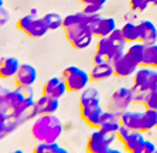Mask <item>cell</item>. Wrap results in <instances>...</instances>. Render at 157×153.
Returning <instances> with one entry per match:
<instances>
[{"instance_id": "1", "label": "cell", "mask_w": 157, "mask_h": 153, "mask_svg": "<svg viewBox=\"0 0 157 153\" xmlns=\"http://www.w3.org/2000/svg\"><path fill=\"white\" fill-rule=\"evenodd\" d=\"M86 17L88 14L85 11H78L65 16L62 22V29L65 31L67 40L78 50L88 48L92 43V38L95 37L86 23Z\"/></svg>"}, {"instance_id": "2", "label": "cell", "mask_w": 157, "mask_h": 153, "mask_svg": "<svg viewBox=\"0 0 157 153\" xmlns=\"http://www.w3.org/2000/svg\"><path fill=\"white\" fill-rule=\"evenodd\" d=\"M62 133V124L54 113L38 115L31 125V138L38 143L57 142Z\"/></svg>"}, {"instance_id": "3", "label": "cell", "mask_w": 157, "mask_h": 153, "mask_svg": "<svg viewBox=\"0 0 157 153\" xmlns=\"http://www.w3.org/2000/svg\"><path fill=\"white\" fill-rule=\"evenodd\" d=\"M157 91V71L150 67H143L135 73L132 88V99L137 104H144L151 92Z\"/></svg>"}, {"instance_id": "4", "label": "cell", "mask_w": 157, "mask_h": 153, "mask_svg": "<svg viewBox=\"0 0 157 153\" xmlns=\"http://www.w3.org/2000/svg\"><path fill=\"white\" fill-rule=\"evenodd\" d=\"M16 26H17L18 30H21L23 33H26L27 36L33 37V38H40V37L45 36L50 31L48 26L44 22V18L36 16V11H33V14L20 17L16 23Z\"/></svg>"}, {"instance_id": "5", "label": "cell", "mask_w": 157, "mask_h": 153, "mask_svg": "<svg viewBox=\"0 0 157 153\" xmlns=\"http://www.w3.org/2000/svg\"><path fill=\"white\" fill-rule=\"evenodd\" d=\"M62 80L65 82L67 91L71 92H81L82 89H85L88 85V82L91 81L89 74L86 71H84L79 67L71 65L67 67L62 71Z\"/></svg>"}, {"instance_id": "6", "label": "cell", "mask_w": 157, "mask_h": 153, "mask_svg": "<svg viewBox=\"0 0 157 153\" xmlns=\"http://www.w3.org/2000/svg\"><path fill=\"white\" fill-rule=\"evenodd\" d=\"M116 139V133H110L101 129L92 132L86 142V153H105Z\"/></svg>"}, {"instance_id": "7", "label": "cell", "mask_w": 157, "mask_h": 153, "mask_svg": "<svg viewBox=\"0 0 157 153\" xmlns=\"http://www.w3.org/2000/svg\"><path fill=\"white\" fill-rule=\"evenodd\" d=\"M132 102H133V99H132V88L121 87L110 95L109 101H108V108H109L110 112H113L121 116L124 111H128Z\"/></svg>"}, {"instance_id": "8", "label": "cell", "mask_w": 157, "mask_h": 153, "mask_svg": "<svg viewBox=\"0 0 157 153\" xmlns=\"http://www.w3.org/2000/svg\"><path fill=\"white\" fill-rule=\"evenodd\" d=\"M113 65V73L117 76H130L135 75V73L139 69V64L133 58H130L126 53L122 55L121 58H117L116 61L112 62Z\"/></svg>"}, {"instance_id": "9", "label": "cell", "mask_w": 157, "mask_h": 153, "mask_svg": "<svg viewBox=\"0 0 157 153\" xmlns=\"http://www.w3.org/2000/svg\"><path fill=\"white\" fill-rule=\"evenodd\" d=\"M105 111L101 108L99 104H94V105H86L81 106V118L88 126L91 128H99L101 124V118H102Z\"/></svg>"}, {"instance_id": "10", "label": "cell", "mask_w": 157, "mask_h": 153, "mask_svg": "<svg viewBox=\"0 0 157 153\" xmlns=\"http://www.w3.org/2000/svg\"><path fill=\"white\" fill-rule=\"evenodd\" d=\"M14 80L17 87H33L37 81V69L30 64H20Z\"/></svg>"}, {"instance_id": "11", "label": "cell", "mask_w": 157, "mask_h": 153, "mask_svg": "<svg viewBox=\"0 0 157 153\" xmlns=\"http://www.w3.org/2000/svg\"><path fill=\"white\" fill-rule=\"evenodd\" d=\"M65 91V82L62 78H58V76H52L43 85V94L47 95V96H51L54 99H59L61 96H64Z\"/></svg>"}, {"instance_id": "12", "label": "cell", "mask_w": 157, "mask_h": 153, "mask_svg": "<svg viewBox=\"0 0 157 153\" xmlns=\"http://www.w3.org/2000/svg\"><path fill=\"white\" fill-rule=\"evenodd\" d=\"M139 27V41L143 43L144 45H151V44H156L157 41V29L156 26L153 24L149 20H144V22L139 23L137 24Z\"/></svg>"}, {"instance_id": "13", "label": "cell", "mask_w": 157, "mask_h": 153, "mask_svg": "<svg viewBox=\"0 0 157 153\" xmlns=\"http://www.w3.org/2000/svg\"><path fill=\"white\" fill-rule=\"evenodd\" d=\"M59 99H54L47 95H41L40 98L36 101V108L38 115H50V113H55L59 106Z\"/></svg>"}, {"instance_id": "14", "label": "cell", "mask_w": 157, "mask_h": 153, "mask_svg": "<svg viewBox=\"0 0 157 153\" xmlns=\"http://www.w3.org/2000/svg\"><path fill=\"white\" fill-rule=\"evenodd\" d=\"M20 61L16 57H3L0 58V78L2 80H7L14 76L18 71Z\"/></svg>"}, {"instance_id": "15", "label": "cell", "mask_w": 157, "mask_h": 153, "mask_svg": "<svg viewBox=\"0 0 157 153\" xmlns=\"http://www.w3.org/2000/svg\"><path fill=\"white\" fill-rule=\"evenodd\" d=\"M112 75H115L113 73V65L112 62L106 60L102 64H96L94 65V68L91 69L89 73V78L91 81H105L108 78H110Z\"/></svg>"}, {"instance_id": "16", "label": "cell", "mask_w": 157, "mask_h": 153, "mask_svg": "<svg viewBox=\"0 0 157 153\" xmlns=\"http://www.w3.org/2000/svg\"><path fill=\"white\" fill-rule=\"evenodd\" d=\"M119 126H121V118H119V115L108 111V112H103L98 129L105 131V132H110V133H116Z\"/></svg>"}, {"instance_id": "17", "label": "cell", "mask_w": 157, "mask_h": 153, "mask_svg": "<svg viewBox=\"0 0 157 153\" xmlns=\"http://www.w3.org/2000/svg\"><path fill=\"white\" fill-rule=\"evenodd\" d=\"M116 22L113 17H101L99 22L96 23L94 36L96 37H108L116 30Z\"/></svg>"}, {"instance_id": "18", "label": "cell", "mask_w": 157, "mask_h": 153, "mask_svg": "<svg viewBox=\"0 0 157 153\" xmlns=\"http://www.w3.org/2000/svg\"><path fill=\"white\" fill-rule=\"evenodd\" d=\"M121 124L128 126L132 131L140 132V122H142V112H132V111H124L121 116Z\"/></svg>"}, {"instance_id": "19", "label": "cell", "mask_w": 157, "mask_h": 153, "mask_svg": "<svg viewBox=\"0 0 157 153\" xmlns=\"http://www.w3.org/2000/svg\"><path fill=\"white\" fill-rule=\"evenodd\" d=\"M157 128V111L156 109H146L142 112V122H140V132H149L151 129Z\"/></svg>"}, {"instance_id": "20", "label": "cell", "mask_w": 157, "mask_h": 153, "mask_svg": "<svg viewBox=\"0 0 157 153\" xmlns=\"http://www.w3.org/2000/svg\"><path fill=\"white\" fill-rule=\"evenodd\" d=\"M101 101V95L96 88L86 87L85 89L81 91L79 95V108L81 106H86V105H94V104H99Z\"/></svg>"}, {"instance_id": "21", "label": "cell", "mask_w": 157, "mask_h": 153, "mask_svg": "<svg viewBox=\"0 0 157 153\" xmlns=\"http://www.w3.org/2000/svg\"><path fill=\"white\" fill-rule=\"evenodd\" d=\"M142 65L143 67H150V68H154V69L157 68V44L146 45Z\"/></svg>"}, {"instance_id": "22", "label": "cell", "mask_w": 157, "mask_h": 153, "mask_svg": "<svg viewBox=\"0 0 157 153\" xmlns=\"http://www.w3.org/2000/svg\"><path fill=\"white\" fill-rule=\"evenodd\" d=\"M143 140H144V136H143L142 132L132 131V133L128 136V139L123 142V147L128 153H130V152H133V150H135Z\"/></svg>"}, {"instance_id": "23", "label": "cell", "mask_w": 157, "mask_h": 153, "mask_svg": "<svg viewBox=\"0 0 157 153\" xmlns=\"http://www.w3.org/2000/svg\"><path fill=\"white\" fill-rule=\"evenodd\" d=\"M144 50H146V45L143 43H132V45L124 51V53H126L130 58L135 60L139 65H142L143 57H144Z\"/></svg>"}, {"instance_id": "24", "label": "cell", "mask_w": 157, "mask_h": 153, "mask_svg": "<svg viewBox=\"0 0 157 153\" xmlns=\"http://www.w3.org/2000/svg\"><path fill=\"white\" fill-rule=\"evenodd\" d=\"M122 34H123L124 40L128 43H136L139 41V27L135 23H126L122 27Z\"/></svg>"}, {"instance_id": "25", "label": "cell", "mask_w": 157, "mask_h": 153, "mask_svg": "<svg viewBox=\"0 0 157 153\" xmlns=\"http://www.w3.org/2000/svg\"><path fill=\"white\" fill-rule=\"evenodd\" d=\"M33 153H70L67 149L61 147L57 142H51V143H38L34 147Z\"/></svg>"}, {"instance_id": "26", "label": "cell", "mask_w": 157, "mask_h": 153, "mask_svg": "<svg viewBox=\"0 0 157 153\" xmlns=\"http://www.w3.org/2000/svg\"><path fill=\"white\" fill-rule=\"evenodd\" d=\"M45 24L48 26V30H57L62 27V22L64 18L58 14V13H47L43 16Z\"/></svg>"}, {"instance_id": "27", "label": "cell", "mask_w": 157, "mask_h": 153, "mask_svg": "<svg viewBox=\"0 0 157 153\" xmlns=\"http://www.w3.org/2000/svg\"><path fill=\"white\" fill-rule=\"evenodd\" d=\"M112 51V43L109 37H99V41L96 44V54H101L108 60V55Z\"/></svg>"}, {"instance_id": "28", "label": "cell", "mask_w": 157, "mask_h": 153, "mask_svg": "<svg viewBox=\"0 0 157 153\" xmlns=\"http://www.w3.org/2000/svg\"><path fill=\"white\" fill-rule=\"evenodd\" d=\"M154 150H156V145H154L151 140L144 139V140L130 153H154Z\"/></svg>"}, {"instance_id": "29", "label": "cell", "mask_w": 157, "mask_h": 153, "mask_svg": "<svg viewBox=\"0 0 157 153\" xmlns=\"http://www.w3.org/2000/svg\"><path fill=\"white\" fill-rule=\"evenodd\" d=\"M150 4H153V0H130V7L136 11H144Z\"/></svg>"}, {"instance_id": "30", "label": "cell", "mask_w": 157, "mask_h": 153, "mask_svg": "<svg viewBox=\"0 0 157 153\" xmlns=\"http://www.w3.org/2000/svg\"><path fill=\"white\" fill-rule=\"evenodd\" d=\"M132 133V129H129L128 126H124V125H122L121 124V126H119V129H117V132H116V138L121 140L122 143L128 139V136Z\"/></svg>"}, {"instance_id": "31", "label": "cell", "mask_w": 157, "mask_h": 153, "mask_svg": "<svg viewBox=\"0 0 157 153\" xmlns=\"http://www.w3.org/2000/svg\"><path fill=\"white\" fill-rule=\"evenodd\" d=\"M144 106H146V108H150V109L157 111V91L151 92V94L149 95L147 101L144 102Z\"/></svg>"}, {"instance_id": "32", "label": "cell", "mask_w": 157, "mask_h": 153, "mask_svg": "<svg viewBox=\"0 0 157 153\" xmlns=\"http://www.w3.org/2000/svg\"><path fill=\"white\" fill-rule=\"evenodd\" d=\"M103 6H99V4H95V3H88L85 4V7L82 11H85L86 14H96V13H99V11L102 10Z\"/></svg>"}, {"instance_id": "33", "label": "cell", "mask_w": 157, "mask_h": 153, "mask_svg": "<svg viewBox=\"0 0 157 153\" xmlns=\"http://www.w3.org/2000/svg\"><path fill=\"white\" fill-rule=\"evenodd\" d=\"M9 20H10V13H9V10H6V9L2 6V7H0V27L4 24H7Z\"/></svg>"}, {"instance_id": "34", "label": "cell", "mask_w": 157, "mask_h": 153, "mask_svg": "<svg viewBox=\"0 0 157 153\" xmlns=\"http://www.w3.org/2000/svg\"><path fill=\"white\" fill-rule=\"evenodd\" d=\"M106 58L105 57H102L101 54H95V57H94V65H96V64H102V62H105Z\"/></svg>"}, {"instance_id": "35", "label": "cell", "mask_w": 157, "mask_h": 153, "mask_svg": "<svg viewBox=\"0 0 157 153\" xmlns=\"http://www.w3.org/2000/svg\"><path fill=\"white\" fill-rule=\"evenodd\" d=\"M105 153H123V152H122V150H119V149H115V147H112V146H110V147L106 150Z\"/></svg>"}, {"instance_id": "36", "label": "cell", "mask_w": 157, "mask_h": 153, "mask_svg": "<svg viewBox=\"0 0 157 153\" xmlns=\"http://www.w3.org/2000/svg\"><path fill=\"white\" fill-rule=\"evenodd\" d=\"M91 3H95V4H99V6H103L106 3V0H91Z\"/></svg>"}, {"instance_id": "37", "label": "cell", "mask_w": 157, "mask_h": 153, "mask_svg": "<svg viewBox=\"0 0 157 153\" xmlns=\"http://www.w3.org/2000/svg\"><path fill=\"white\" fill-rule=\"evenodd\" d=\"M78 2H81L82 4H88V3H91V0H78Z\"/></svg>"}, {"instance_id": "38", "label": "cell", "mask_w": 157, "mask_h": 153, "mask_svg": "<svg viewBox=\"0 0 157 153\" xmlns=\"http://www.w3.org/2000/svg\"><path fill=\"white\" fill-rule=\"evenodd\" d=\"M10 153H24V152H23V150H20V149H18V150H14V152H10Z\"/></svg>"}, {"instance_id": "39", "label": "cell", "mask_w": 157, "mask_h": 153, "mask_svg": "<svg viewBox=\"0 0 157 153\" xmlns=\"http://www.w3.org/2000/svg\"><path fill=\"white\" fill-rule=\"evenodd\" d=\"M153 6H157V0H153Z\"/></svg>"}, {"instance_id": "40", "label": "cell", "mask_w": 157, "mask_h": 153, "mask_svg": "<svg viewBox=\"0 0 157 153\" xmlns=\"http://www.w3.org/2000/svg\"><path fill=\"white\" fill-rule=\"evenodd\" d=\"M2 6H3V0H0V7H2Z\"/></svg>"}, {"instance_id": "41", "label": "cell", "mask_w": 157, "mask_h": 153, "mask_svg": "<svg viewBox=\"0 0 157 153\" xmlns=\"http://www.w3.org/2000/svg\"><path fill=\"white\" fill-rule=\"evenodd\" d=\"M154 153H157V149H156V150H154Z\"/></svg>"}, {"instance_id": "42", "label": "cell", "mask_w": 157, "mask_h": 153, "mask_svg": "<svg viewBox=\"0 0 157 153\" xmlns=\"http://www.w3.org/2000/svg\"><path fill=\"white\" fill-rule=\"evenodd\" d=\"M0 89H2V87H0Z\"/></svg>"}]
</instances>
